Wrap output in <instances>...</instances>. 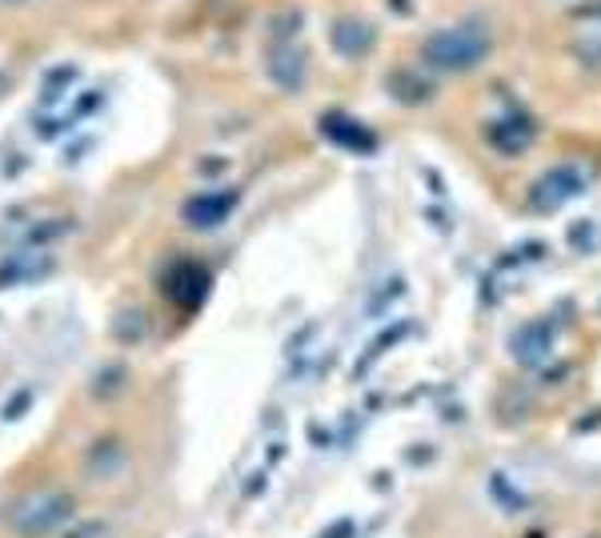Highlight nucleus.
<instances>
[{"label": "nucleus", "mask_w": 601, "mask_h": 538, "mask_svg": "<svg viewBox=\"0 0 601 538\" xmlns=\"http://www.w3.org/2000/svg\"><path fill=\"white\" fill-rule=\"evenodd\" d=\"M425 64L437 73H466L473 64H481L490 57V37L478 25H454V28H437L425 49H421Z\"/></svg>", "instance_id": "f257e3e1"}, {"label": "nucleus", "mask_w": 601, "mask_h": 538, "mask_svg": "<svg viewBox=\"0 0 601 538\" xmlns=\"http://www.w3.org/2000/svg\"><path fill=\"white\" fill-rule=\"evenodd\" d=\"M73 511L76 506L64 490H37V494H28V499L13 511V526H16V535L45 538V535H52V530H61V526L73 518Z\"/></svg>", "instance_id": "f03ea898"}, {"label": "nucleus", "mask_w": 601, "mask_h": 538, "mask_svg": "<svg viewBox=\"0 0 601 538\" xmlns=\"http://www.w3.org/2000/svg\"><path fill=\"white\" fill-rule=\"evenodd\" d=\"M581 189H586V174H581L577 165H557V169H550L538 186L529 189V205H533V210H545V213L562 210L565 201H574Z\"/></svg>", "instance_id": "7ed1b4c3"}, {"label": "nucleus", "mask_w": 601, "mask_h": 538, "mask_svg": "<svg viewBox=\"0 0 601 538\" xmlns=\"http://www.w3.org/2000/svg\"><path fill=\"white\" fill-rule=\"evenodd\" d=\"M229 213H233V193H205V198H196L193 205L184 210V217H189L196 229H213L221 226Z\"/></svg>", "instance_id": "20e7f679"}, {"label": "nucleus", "mask_w": 601, "mask_h": 538, "mask_svg": "<svg viewBox=\"0 0 601 538\" xmlns=\"http://www.w3.org/2000/svg\"><path fill=\"white\" fill-rule=\"evenodd\" d=\"M333 45L345 52V57H357V52H365L373 45V28L365 21H341L337 33H333Z\"/></svg>", "instance_id": "39448f33"}, {"label": "nucleus", "mask_w": 601, "mask_h": 538, "mask_svg": "<svg viewBox=\"0 0 601 538\" xmlns=\"http://www.w3.org/2000/svg\"><path fill=\"white\" fill-rule=\"evenodd\" d=\"M514 350H517V358L529 366L545 362V354H550V330H545V338H541V326H529L526 334L514 342Z\"/></svg>", "instance_id": "423d86ee"}]
</instances>
